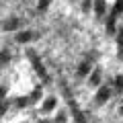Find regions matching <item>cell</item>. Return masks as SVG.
I'll return each instance as SVG.
<instances>
[{
  "label": "cell",
  "mask_w": 123,
  "mask_h": 123,
  "mask_svg": "<svg viewBox=\"0 0 123 123\" xmlns=\"http://www.w3.org/2000/svg\"><path fill=\"white\" fill-rule=\"evenodd\" d=\"M94 12H97V17H103V14L107 12V2L105 0H94Z\"/></svg>",
  "instance_id": "cell-2"
},
{
  "label": "cell",
  "mask_w": 123,
  "mask_h": 123,
  "mask_svg": "<svg viewBox=\"0 0 123 123\" xmlns=\"http://www.w3.org/2000/svg\"><path fill=\"white\" fill-rule=\"evenodd\" d=\"M27 105H29V97H18L17 98V107L18 109H25Z\"/></svg>",
  "instance_id": "cell-11"
},
{
  "label": "cell",
  "mask_w": 123,
  "mask_h": 123,
  "mask_svg": "<svg viewBox=\"0 0 123 123\" xmlns=\"http://www.w3.org/2000/svg\"><path fill=\"white\" fill-rule=\"evenodd\" d=\"M27 55H29L31 60H33V64H35V68H37V70H39L41 78H45V80H47V72L43 70V66H41V64H39V60H37V57H35V53H33V51H29V53H27Z\"/></svg>",
  "instance_id": "cell-3"
},
{
  "label": "cell",
  "mask_w": 123,
  "mask_h": 123,
  "mask_svg": "<svg viewBox=\"0 0 123 123\" xmlns=\"http://www.w3.org/2000/svg\"><path fill=\"white\" fill-rule=\"evenodd\" d=\"M33 39V33H29V31H25V33H18L17 35V41L18 43H27V41Z\"/></svg>",
  "instance_id": "cell-7"
},
{
  "label": "cell",
  "mask_w": 123,
  "mask_h": 123,
  "mask_svg": "<svg viewBox=\"0 0 123 123\" xmlns=\"http://www.w3.org/2000/svg\"><path fill=\"white\" fill-rule=\"evenodd\" d=\"M92 8V0H82V10L86 12V10Z\"/></svg>",
  "instance_id": "cell-13"
},
{
  "label": "cell",
  "mask_w": 123,
  "mask_h": 123,
  "mask_svg": "<svg viewBox=\"0 0 123 123\" xmlns=\"http://www.w3.org/2000/svg\"><path fill=\"white\" fill-rule=\"evenodd\" d=\"M2 27H4L6 31H12V29H17V27H18V21H17V18H10V21H8V23H4Z\"/></svg>",
  "instance_id": "cell-10"
},
{
  "label": "cell",
  "mask_w": 123,
  "mask_h": 123,
  "mask_svg": "<svg viewBox=\"0 0 123 123\" xmlns=\"http://www.w3.org/2000/svg\"><path fill=\"white\" fill-rule=\"evenodd\" d=\"M123 12V0H117L115 2V8H113V14L111 17H117V14H121Z\"/></svg>",
  "instance_id": "cell-9"
},
{
  "label": "cell",
  "mask_w": 123,
  "mask_h": 123,
  "mask_svg": "<svg viewBox=\"0 0 123 123\" xmlns=\"http://www.w3.org/2000/svg\"><path fill=\"white\" fill-rule=\"evenodd\" d=\"M55 105H57L55 97H47V98H45V103H43V111H45V113H49V111L55 109Z\"/></svg>",
  "instance_id": "cell-4"
},
{
  "label": "cell",
  "mask_w": 123,
  "mask_h": 123,
  "mask_svg": "<svg viewBox=\"0 0 123 123\" xmlns=\"http://www.w3.org/2000/svg\"><path fill=\"white\" fill-rule=\"evenodd\" d=\"M78 74H80V76H86V74H90V64H88V62H82V64H80V68H78Z\"/></svg>",
  "instance_id": "cell-8"
},
{
  "label": "cell",
  "mask_w": 123,
  "mask_h": 123,
  "mask_svg": "<svg viewBox=\"0 0 123 123\" xmlns=\"http://www.w3.org/2000/svg\"><path fill=\"white\" fill-rule=\"evenodd\" d=\"M41 97H43V90H41V86L33 88V92L29 94V103H37V101H41Z\"/></svg>",
  "instance_id": "cell-5"
},
{
  "label": "cell",
  "mask_w": 123,
  "mask_h": 123,
  "mask_svg": "<svg viewBox=\"0 0 123 123\" xmlns=\"http://www.w3.org/2000/svg\"><path fill=\"white\" fill-rule=\"evenodd\" d=\"M90 84H92V86H98V84H101V70H92V74H90Z\"/></svg>",
  "instance_id": "cell-6"
},
{
  "label": "cell",
  "mask_w": 123,
  "mask_h": 123,
  "mask_svg": "<svg viewBox=\"0 0 123 123\" xmlns=\"http://www.w3.org/2000/svg\"><path fill=\"white\" fill-rule=\"evenodd\" d=\"M10 57H8V51H2L0 53V62H2V64H4V62H8Z\"/></svg>",
  "instance_id": "cell-17"
},
{
  "label": "cell",
  "mask_w": 123,
  "mask_h": 123,
  "mask_svg": "<svg viewBox=\"0 0 123 123\" xmlns=\"http://www.w3.org/2000/svg\"><path fill=\"white\" fill-rule=\"evenodd\" d=\"M117 41H119V45H121V47H123V33H121V35H119V39H117Z\"/></svg>",
  "instance_id": "cell-20"
},
{
  "label": "cell",
  "mask_w": 123,
  "mask_h": 123,
  "mask_svg": "<svg viewBox=\"0 0 123 123\" xmlns=\"http://www.w3.org/2000/svg\"><path fill=\"white\" fill-rule=\"evenodd\" d=\"M49 2H51V0H39V10H45L49 6Z\"/></svg>",
  "instance_id": "cell-16"
},
{
  "label": "cell",
  "mask_w": 123,
  "mask_h": 123,
  "mask_svg": "<svg viewBox=\"0 0 123 123\" xmlns=\"http://www.w3.org/2000/svg\"><path fill=\"white\" fill-rule=\"evenodd\" d=\"M109 97H111V90H109L107 86H101V88H98V92H97V98H94V101H97L98 105H103V103L109 101Z\"/></svg>",
  "instance_id": "cell-1"
},
{
  "label": "cell",
  "mask_w": 123,
  "mask_h": 123,
  "mask_svg": "<svg viewBox=\"0 0 123 123\" xmlns=\"http://www.w3.org/2000/svg\"><path fill=\"white\" fill-rule=\"evenodd\" d=\"M55 123H66V115L60 113V115H57V119H55Z\"/></svg>",
  "instance_id": "cell-18"
},
{
  "label": "cell",
  "mask_w": 123,
  "mask_h": 123,
  "mask_svg": "<svg viewBox=\"0 0 123 123\" xmlns=\"http://www.w3.org/2000/svg\"><path fill=\"white\" fill-rule=\"evenodd\" d=\"M6 90H8L6 86H0V98H2V97H6Z\"/></svg>",
  "instance_id": "cell-19"
},
{
  "label": "cell",
  "mask_w": 123,
  "mask_h": 123,
  "mask_svg": "<svg viewBox=\"0 0 123 123\" xmlns=\"http://www.w3.org/2000/svg\"><path fill=\"white\" fill-rule=\"evenodd\" d=\"M107 29H109V33L115 31V17H109V21H107Z\"/></svg>",
  "instance_id": "cell-12"
},
{
  "label": "cell",
  "mask_w": 123,
  "mask_h": 123,
  "mask_svg": "<svg viewBox=\"0 0 123 123\" xmlns=\"http://www.w3.org/2000/svg\"><path fill=\"white\" fill-rule=\"evenodd\" d=\"M37 123H51V121H47V119H41V121H37Z\"/></svg>",
  "instance_id": "cell-21"
},
{
  "label": "cell",
  "mask_w": 123,
  "mask_h": 123,
  "mask_svg": "<svg viewBox=\"0 0 123 123\" xmlns=\"http://www.w3.org/2000/svg\"><path fill=\"white\" fill-rule=\"evenodd\" d=\"M121 111H123V109H121Z\"/></svg>",
  "instance_id": "cell-22"
},
{
  "label": "cell",
  "mask_w": 123,
  "mask_h": 123,
  "mask_svg": "<svg viewBox=\"0 0 123 123\" xmlns=\"http://www.w3.org/2000/svg\"><path fill=\"white\" fill-rule=\"evenodd\" d=\"M115 86H117L119 90H123V76H117V78H115Z\"/></svg>",
  "instance_id": "cell-15"
},
{
  "label": "cell",
  "mask_w": 123,
  "mask_h": 123,
  "mask_svg": "<svg viewBox=\"0 0 123 123\" xmlns=\"http://www.w3.org/2000/svg\"><path fill=\"white\" fill-rule=\"evenodd\" d=\"M8 111V101H0V115Z\"/></svg>",
  "instance_id": "cell-14"
}]
</instances>
